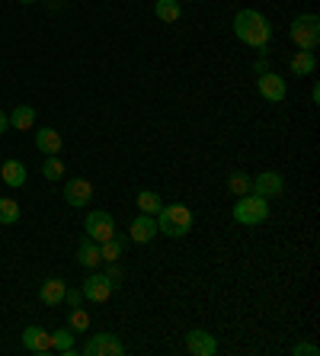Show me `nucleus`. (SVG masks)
I'll use <instances>...</instances> for the list:
<instances>
[{
    "label": "nucleus",
    "instance_id": "obj_1",
    "mask_svg": "<svg viewBox=\"0 0 320 356\" xmlns=\"http://www.w3.org/2000/svg\"><path fill=\"white\" fill-rule=\"evenodd\" d=\"M234 35H237L244 45L256 49L260 55H269V39H272V23L260 13V10H240L234 17Z\"/></svg>",
    "mask_w": 320,
    "mask_h": 356
},
{
    "label": "nucleus",
    "instance_id": "obj_2",
    "mask_svg": "<svg viewBox=\"0 0 320 356\" xmlns=\"http://www.w3.org/2000/svg\"><path fill=\"white\" fill-rule=\"evenodd\" d=\"M157 234H167V238H186L192 232V212L183 202H173V206H164L157 212Z\"/></svg>",
    "mask_w": 320,
    "mask_h": 356
},
{
    "label": "nucleus",
    "instance_id": "obj_3",
    "mask_svg": "<svg viewBox=\"0 0 320 356\" xmlns=\"http://www.w3.org/2000/svg\"><path fill=\"white\" fill-rule=\"evenodd\" d=\"M269 218V199L256 196V193H244L237 196V206H234V222L237 225H263Z\"/></svg>",
    "mask_w": 320,
    "mask_h": 356
},
{
    "label": "nucleus",
    "instance_id": "obj_4",
    "mask_svg": "<svg viewBox=\"0 0 320 356\" xmlns=\"http://www.w3.org/2000/svg\"><path fill=\"white\" fill-rule=\"evenodd\" d=\"M292 42L304 51H314L320 45V17L317 13H301V17L292 19V29H288Z\"/></svg>",
    "mask_w": 320,
    "mask_h": 356
},
{
    "label": "nucleus",
    "instance_id": "obj_5",
    "mask_svg": "<svg viewBox=\"0 0 320 356\" xmlns=\"http://www.w3.org/2000/svg\"><path fill=\"white\" fill-rule=\"evenodd\" d=\"M122 353H125L122 340L109 331L93 334V337L83 343V356H122Z\"/></svg>",
    "mask_w": 320,
    "mask_h": 356
},
{
    "label": "nucleus",
    "instance_id": "obj_6",
    "mask_svg": "<svg viewBox=\"0 0 320 356\" xmlns=\"http://www.w3.org/2000/svg\"><path fill=\"white\" fill-rule=\"evenodd\" d=\"M256 90H260V97L266 99V103H282L288 93V83L282 74H276V71H266V74L256 77Z\"/></svg>",
    "mask_w": 320,
    "mask_h": 356
},
{
    "label": "nucleus",
    "instance_id": "obj_7",
    "mask_svg": "<svg viewBox=\"0 0 320 356\" xmlns=\"http://www.w3.org/2000/svg\"><path fill=\"white\" fill-rule=\"evenodd\" d=\"M83 232H87V238L96 241V244H103V241H109L115 234V222L109 212H90L87 216V222H83Z\"/></svg>",
    "mask_w": 320,
    "mask_h": 356
},
{
    "label": "nucleus",
    "instance_id": "obj_8",
    "mask_svg": "<svg viewBox=\"0 0 320 356\" xmlns=\"http://www.w3.org/2000/svg\"><path fill=\"white\" fill-rule=\"evenodd\" d=\"M282 190H285V177L279 174V170H263V174H256L253 183H250V193H256V196H282Z\"/></svg>",
    "mask_w": 320,
    "mask_h": 356
},
{
    "label": "nucleus",
    "instance_id": "obj_9",
    "mask_svg": "<svg viewBox=\"0 0 320 356\" xmlns=\"http://www.w3.org/2000/svg\"><path fill=\"white\" fill-rule=\"evenodd\" d=\"M90 199H93V183H90V180H83V177H74V180L65 183V202H67L71 209L90 206Z\"/></svg>",
    "mask_w": 320,
    "mask_h": 356
},
{
    "label": "nucleus",
    "instance_id": "obj_10",
    "mask_svg": "<svg viewBox=\"0 0 320 356\" xmlns=\"http://www.w3.org/2000/svg\"><path fill=\"white\" fill-rule=\"evenodd\" d=\"M81 292H83L87 302H109V296H112L115 289H112V282L106 280V273H90L87 280H83Z\"/></svg>",
    "mask_w": 320,
    "mask_h": 356
},
{
    "label": "nucleus",
    "instance_id": "obj_11",
    "mask_svg": "<svg viewBox=\"0 0 320 356\" xmlns=\"http://www.w3.org/2000/svg\"><path fill=\"white\" fill-rule=\"evenodd\" d=\"M186 350L192 356H214V353H218V340H214V334L196 327V331L186 334Z\"/></svg>",
    "mask_w": 320,
    "mask_h": 356
},
{
    "label": "nucleus",
    "instance_id": "obj_12",
    "mask_svg": "<svg viewBox=\"0 0 320 356\" xmlns=\"http://www.w3.org/2000/svg\"><path fill=\"white\" fill-rule=\"evenodd\" d=\"M154 238H157V218L141 212V216L128 225V241H135V244H151Z\"/></svg>",
    "mask_w": 320,
    "mask_h": 356
},
{
    "label": "nucleus",
    "instance_id": "obj_13",
    "mask_svg": "<svg viewBox=\"0 0 320 356\" xmlns=\"http://www.w3.org/2000/svg\"><path fill=\"white\" fill-rule=\"evenodd\" d=\"M23 347L29 350V353H51V331H45V327H26L23 331Z\"/></svg>",
    "mask_w": 320,
    "mask_h": 356
},
{
    "label": "nucleus",
    "instance_id": "obj_14",
    "mask_svg": "<svg viewBox=\"0 0 320 356\" xmlns=\"http://www.w3.org/2000/svg\"><path fill=\"white\" fill-rule=\"evenodd\" d=\"M65 289H67V282H65V280H58V276H51V280L42 282L39 298H42V302H45L49 308L65 305Z\"/></svg>",
    "mask_w": 320,
    "mask_h": 356
},
{
    "label": "nucleus",
    "instance_id": "obj_15",
    "mask_svg": "<svg viewBox=\"0 0 320 356\" xmlns=\"http://www.w3.org/2000/svg\"><path fill=\"white\" fill-rule=\"evenodd\" d=\"M125 244H128V234H112L109 241H103V244H99V257L106 260V264H115V260H122Z\"/></svg>",
    "mask_w": 320,
    "mask_h": 356
},
{
    "label": "nucleus",
    "instance_id": "obj_16",
    "mask_svg": "<svg viewBox=\"0 0 320 356\" xmlns=\"http://www.w3.org/2000/svg\"><path fill=\"white\" fill-rule=\"evenodd\" d=\"M35 148L42 154H61V135L55 129H35Z\"/></svg>",
    "mask_w": 320,
    "mask_h": 356
},
{
    "label": "nucleus",
    "instance_id": "obj_17",
    "mask_svg": "<svg viewBox=\"0 0 320 356\" xmlns=\"http://www.w3.org/2000/svg\"><path fill=\"white\" fill-rule=\"evenodd\" d=\"M314 71H317V55H314V51L298 49L295 58H292V74L308 77V74H314Z\"/></svg>",
    "mask_w": 320,
    "mask_h": 356
},
{
    "label": "nucleus",
    "instance_id": "obj_18",
    "mask_svg": "<svg viewBox=\"0 0 320 356\" xmlns=\"http://www.w3.org/2000/svg\"><path fill=\"white\" fill-rule=\"evenodd\" d=\"M10 129H19V132H26V129H33L35 125V109L26 106V103H17V109L10 113Z\"/></svg>",
    "mask_w": 320,
    "mask_h": 356
},
{
    "label": "nucleus",
    "instance_id": "obj_19",
    "mask_svg": "<svg viewBox=\"0 0 320 356\" xmlns=\"http://www.w3.org/2000/svg\"><path fill=\"white\" fill-rule=\"evenodd\" d=\"M77 264L81 266H87V270H96L99 264H103V257H99V244L96 241H83L81 248H77Z\"/></svg>",
    "mask_w": 320,
    "mask_h": 356
},
{
    "label": "nucleus",
    "instance_id": "obj_20",
    "mask_svg": "<svg viewBox=\"0 0 320 356\" xmlns=\"http://www.w3.org/2000/svg\"><path fill=\"white\" fill-rule=\"evenodd\" d=\"M51 350L61 356H71L74 353V331L71 327H58V331H51Z\"/></svg>",
    "mask_w": 320,
    "mask_h": 356
},
{
    "label": "nucleus",
    "instance_id": "obj_21",
    "mask_svg": "<svg viewBox=\"0 0 320 356\" xmlns=\"http://www.w3.org/2000/svg\"><path fill=\"white\" fill-rule=\"evenodd\" d=\"M154 13H157V19L160 23H180V17H183V7H180V0H157L154 3Z\"/></svg>",
    "mask_w": 320,
    "mask_h": 356
},
{
    "label": "nucleus",
    "instance_id": "obj_22",
    "mask_svg": "<svg viewBox=\"0 0 320 356\" xmlns=\"http://www.w3.org/2000/svg\"><path fill=\"white\" fill-rule=\"evenodd\" d=\"M0 177H3V183L7 186H23L26 183V167L19 164V161H3V167H0Z\"/></svg>",
    "mask_w": 320,
    "mask_h": 356
},
{
    "label": "nucleus",
    "instance_id": "obj_23",
    "mask_svg": "<svg viewBox=\"0 0 320 356\" xmlns=\"http://www.w3.org/2000/svg\"><path fill=\"white\" fill-rule=\"evenodd\" d=\"M135 206H138V212H144V216H157V212L164 209V199L157 196L154 190H141L138 199H135Z\"/></svg>",
    "mask_w": 320,
    "mask_h": 356
},
{
    "label": "nucleus",
    "instance_id": "obj_24",
    "mask_svg": "<svg viewBox=\"0 0 320 356\" xmlns=\"http://www.w3.org/2000/svg\"><path fill=\"white\" fill-rule=\"evenodd\" d=\"M19 222V202L17 199H0V225H17Z\"/></svg>",
    "mask_w": 320,
    "mask_h": 356
},
{
    "label": "nucleus",
    "instance_id": "obj_25",
    "mask_svg": "<svg viewBox=\"0 0 320 356\" xmlns=\"http://www.w3.org/2000/svg\"><path fill=\"white\" fill-rule=\"evenodd\" d=\"M250 183H253V177H250V174L234 170V174L228 177V190L234 193V196H244V193H250Z\"/></svg>",
    "mask_w": 320,
    "mask_h": 356
},
{
    "label": "nucleus",
    "instance_id": "obj_26",
    "mask_svg": "<svg viewBox=\"0 0 320 356\" xmlns=\"http://www.w3.org/2000/svg\"><path fill=\"white\" fill-rule=\"evenodd\" d=\"M42 174H45V180H65V164H61V158L49 154V158L42 161Z\"/></svg>",
    "mask_w": 320,
    "mask_h": 356
},
{
    "label": "nucleus",
    "instance_id": "obj_27",
    "mask_svg": "<svg viewBox=\"0 0 320 356\" xmlns=\"http://www.w3.org/2000/svg\"><path fill=\"white\" fill-rule=\"evenodd\" d=\"M67 312H71V318H67V327H71L74 334H83L87 327H90V315H87L81 305H77V308H67Z\"/></svg>",
    "mask_w": 320,
    "mask_h": 356
},
{
    "label": "nucleus",
    "instance_id": "obj_28",
    "mask_svg": "<svg viewBox=\"0 0 320 356\" xmlns=\"http://www.w3.org/2000/svg\"><path fill=\"white\" fill-rule=\"evenodd\" d=\"M106 280L112 282V289H119V286H122V282H125V270H122V264H119V260L106 266Z\"/></svg>",
    "mask_w": 320,
    "mask_h": 356
},
{
    "label": "nucleus",
    "instance_id": "obj_29",
    "mask_svg": "<svg viewBox=\"0 0 320 356\" xmlns=\"http://www.w3.org/2000/svg\"><path fill=\"white\" fill-rule=\"evenodd\" d=\"M292 353L295 356H320V350H317V343H308V340H304V343H295V347H292Z\"/></svg>",
    "mask_w": 320,
    "mask_h": 356
},
{
    "label": "nucleus",
    "instance_id": "obj_30",
    "mask_svg": "<svg viewBox=\"0 0 320 356\" xmlns=\"http://www.w3.org/2000/svg\"><path fill=\"white\" fill-rule=\"evenodd\" d=\"M83 302V292L81 289H65V305L67 308H77Z\"/></svg>",
    "mask_w": 320,
    "mask_h": 356
},
{
    "label": "nucleus",
    "instance_id": "obj_31",
    "mask_svg": "<svg viewBox=\"0 0 320 356\" xmlns=\"http://www.w3.org/2000/svg\"><path fill=\"white\" fill-rule=\"evenodd\" d=\"M253 71H256V74H266V71H269V61H266V55H260V58L253 61Z\"/></svg>",
    "mask_w": 320,
    "mask_h": 356
},
{
    "label": "nucleus",
    "instance_id": "obj_32",
    "mask_svg": "<svg viewBox=\"0 0 320 356\" xmlns=\"http://www.w3.org/2000/svg\"><path fill=\"white\" fill-rule=\"evenodd\" d=\"M7 129H10V119H7V113H3V109H0V135L7 132Z\"/></svg>",
    "mask_w": 320,
    "mask_h": 356
},
{
    "label": "nucleus",
    "instance_id": "obj_33",
    "mask_svg": "<svg viewBox=\"0 0 320 356\" xmlns=\"http://www.w3.org/2000/svg\"><path fill=\"white\" fill-rule=\"evenodd\" d=\"M311 103H320V87H317V83L311 87Z\"/></svg>",
    "mask_w": 320,
    "mask_h": 356
},
{
    "label": "nucleus",
    "instance_id": "obj_34",
    "mask_svg": "<svg viewBox=\"0 0 320 356\" xmlns=\"http://www.w3.org/2000/svg\"><path fill=\"white\" fill-rule=\"evenodd\" d=\"M19 3H35V0H19Z\"/></svg>",
    "mask_w": 320,
    "mask_h": 356
}]
</instances>
